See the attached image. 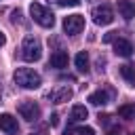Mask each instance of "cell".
Masks as SVG:
<instances>
[{"instance_id": "18", "label": "cell", "mask_w": 135, "mask_h": 135, "mask_svg": "<svg viewBox=\"0 0 135 135\" xmlns=\"http://www.w3.org/2000/svg\"><path fill=\"white\" fill-rule=\"evenodd\" d=\"M59 6H78L80 4V0H55Z\"/></svg>"}, {"instance_id": "16", "label": "cell", "mask_w": 135, "mask_h": 135, "mask_svg": "<svg viewBox=\"0 0 135 135\" xmlns=\"http://www.w3.org/2000/svg\"><path fill=\"white\" fill-rule=\"evenodd\" d=\"M118 116L120 118H127V120L135 118V105H120L118 108Z\"/></svg>"}, {"instance_id": "23", "label": "cell", "mask_w": 135, "mask_h": 135, "mask_svg": "<svg viewBox=\"0 0 135 135\" xmlns=\"http://www.w3.org/2000/svg\"><path fill=\"white\" fill-rule=\"evenodd\" d=\"M108 135H116V133H108Z\"/></svg>"}, {"instance_id": "5", "label": "cell", "mask_w": 135, "mask_h": 135, "mask_svg": "<svg viewBox=\"0 0 135 135\" xmlns=\"http://www.w3.org/2000/svg\"><path fill=\"white\" fill-rule=\"evenodd\" d=\"M17 110H19L21 118H25V120H30V122H34V120L40 118V105H38L36 101H21Z\"/></svg>"}, {"instance_id": "20", "label": "cell", "mask_w": 135, "mask_h": 135, "mask_svg": "<svg viewBox=\"0 0 135 135\" xmlns=\"http://www.w3.org/2000/svg\"><path fill=\"white\" fill-rule=\"evenodd\" d=\"M114 34H116V32H110V34H105V36H103V42H112V40H114Z\"/></svg>"}, {"instance_id": "17", "label": "cell", "mask_w": 135, "mask_h": 135, "mask_svg": "<svg viewBox=\"0 0 135 135\" xmlns=\"http://www.w3.org/2000/svg\"><path fill=\"white\" fill-rule=\"evenodd\" d=\"M74 133H78V135H95V131L91 127H78V129H74Z\"/></svg>"}, {"instance_id": "1", "label": "cell", "mask_w": 135, "mask_h": 135, "mask_svg": "<svg viewBox=\"0 0 135 135\" xmlns=\"http://www.w3.org/2000/svg\"><path fill=\"white\" fill-rule=\"evenodd\" d=\"M13 78H15V82H17L19 86H23V89H38V86L42 84L40 74L34 72V70H30V68H17Z\"/></svg>"}, {"instance_id": "10", "label": "cell", "mask_w": 135, "mask_h": 135, "mask_svg": "<svg viewBox=\"0 0 135 135\" xmlns=\"http://www.w3.org/2000/svg\"><path fill=\"white\" fill-rule=\"evenodd\" d=\"M118 13L122 15V19L131 21L135 17V2H131V0H118Z\"/></svg>"}, {"instance_id": "11", "label": "cell", "mask_w": 135, "mask_h": 135, "mask_svg": "<svg viewBox=\"0 0 135 135\" xmlns=\"http://www.w3.org/2000/svg\"><path fill=\"white\" fill-rule=\"evenodd\" d=\"M114 51H116L118 55H122V57H131L133 46H131L129 40H124V38H116V40H114Z\"/></svg>"}, {"instance_id": "3", "label": "cell", "mask_w": 135, "mask_h": 135, "mask_svg": "<svg viewBox=\"0 0 135 135\" xmlns=\"http://www.w3.org/2000/svg\"><path fill=\"white\" fill-rule=\"evenodd\" d=\"M21 57L25 61H38L42 57V46H40V40L34 38V36H27L21 44Z\"/></svg>"}, {"instance_id": "12", "label": "cell", "mask_w": 135, "mask_h": 135, "mask_svg": "<svg viewBox=\"0 0 135 135\" xmlns=\"http://www.w3.org/2000/svg\"><path fill=\"white\" fill-rule=\"evenodd\" d=\"M74 63H76L78 72L86 74V72H89V53H86V51H80V53L74 57Z\"/></svg>"}, {"instance_id": "6", "label": "cell", "mask_w": 135, "mask_h": 135, "mask_svg": "<svg viewBox=\"0 0 135 135\" xmlns=\"http://www.w3.org/2000/svg\"><path fill=\"white\" fill-rule=\"evenodd\" d=\"M93 21H95L97 25H108V23H112V21H114V13H112V8H110L108 4L95 6V8H93Z\"/></svg>"}, {"instance_id": "4", "label": "cell", "mask_w": 135, "mask_h": 135, "mask_svg": "<svg viewBox=\"0 0 135 135\" xmlns=\"http://www.w3.org/2000/svg\"><path fill=\"white\" fill-rule=\"evenodd\" d=\"M84 30V17L82 15H68L63 19V32L68 36H76Z\"/></svg>"}, {"instance_id": "2", "label": "cell", "mask_w": 135, "mask_h": 135, "mask_svg": "<svg viewBox=\"0 0 135 135\" xmlns=\"http://www.w3.org/2000/svg\"><path fill=\"white\" fill-rule=\"evenodd\" d=\"M30 13H32V17H34V21H36L38 25H42V27H53L55 15H53V11H49L46 6L38 4V2H32V4H30Z\"/></svg>"}, {"instance_id": "22", "label": "cell", "mask_w": 135, "mask_h": 135, "mask_svg": "<svg viewBox=\"0 0 135 135\" xmlns=\"http://www.w3.org/2000/svg\"><path fill=\"white\" fill-rule=\"evenodd\" d=\"M4 42H6V36H4V34H2V32H0V46H2V44H4Z\"/></svg>"}, {"instance_id": "19", "label": "cell", "mask_w": 135, "mask_h": 135, "mask_svg": "<svg viewBox=\"0 0 135 135\" xmlns=\"http://www.w3.org/2000/svg\"><path fill=\"white\" fill-rule=\"evenodd\" d=\"M19 17H21V11H19V8H17V11H13V13H11V19H13V21H15V23H17V21H19Z\"/></svg>"}, {"instance_id": "14", "label": "cell", "mask_w": 135, "mask_h": 135, "mask_svg": "<svg viewBox=\"0 0 135 135\" xmlns=\"http://www.w3.org/2000/svg\"><path fill=\"white\" fill-rule=\"evenodd\" d=\"M89 116V110L84 105H74L72 108V114H70V122H80Z\"/></svg>"}, {"instance_id": "15", "label": "cell", "mask_w": 135, "mask_h": 135, "mask_svg": "<svg viewBox=\"0 0 135 135\" xmlns=\"http://www.w3.org/2000/svg\"><path fill=\"white\" fill-rule=\"evenodd\" d=\"M120 76H122L124 80H129V82H135V68L129 65V63L120 65Z\"/></svg>"}, {"instance_id": "8", "label": "cell", "mask_w": 135, "mask_h": 135, "mask_svg": "<svg viewBox=\"0 0 135 135\" xmlns=\"http://www.w3.org/2000/svg\"><path fill=\"white\" fill-rule=\"evenodd\" d=\"M46 97H49L53 103H63V101H70V99H72V89H68V86H57V89H53Z\"/></svg>"}, {"instance_id": "21", "label": "cell", "mask_w": 135, "mask_h": 135, "mask_svg": "<svg viewBox=\"0 0 135 135\" xmlns=\"http://www.w3.org/2000/svg\"><path fill=\"white\" fill-rule=\"evenodd\" d=\"M51 124H53V127L59 124V116H57V114H51Z\"/></svg>"}, {"instance_id": "9", "label": "cell", "mask_w": 135, "mask_h": 135, "mask_svg": "<svg viewBox=\"0 0 135 135\" xmlns=\"http://www.w3.org/2000/svg\"><path fill=\"white\" fill-rule=\"evenodd\" d=\"M49 65L51 68H57V70H63L68 68V53L65 51H55L49 59Z\"/></svg>"}, {"instance_id": "24", "label": "cell", "mask_w": 135, "mask_h": 135, "mask_svg": "<svg viewBox=\"0 0 135 135\" xmlns=\"http://www.w3.org/2000/svg\"><path fill=\"white\" fill-rule=\"evenodd\" d=\"M133 135H135V133H133Z\"/></svg>"}, {"instance_id": "13", "label": "cell", "mask_w": 135, "mask_h": 135, "mask_svg": "<svg viewBox=\"0 0 135 135\" xmlns=\"http://www.w3.org/2000/svg\"><path fill=\"white\" fill-rule=\"evenodd\" d=\"M108 97H110L108 91H101V89H99V91H95V93L89 95V103H91V105H105V103H108Z\"/></svg>"}, {"instance_id": "7", "label": "cell", "mask_w": 135, "mask_h": 135, "mask_svg": "<svg viewBox=\"0 0 135 135\" xmlns=\"http://www.w3.org/2000/svg\"><path fill=\"white\" fill-rule=\"evenodd\" d=\"M0 129H2L6 135H17V133H19L17 118L11 116V114H0Z\"/></svg>"}]
</instances>
